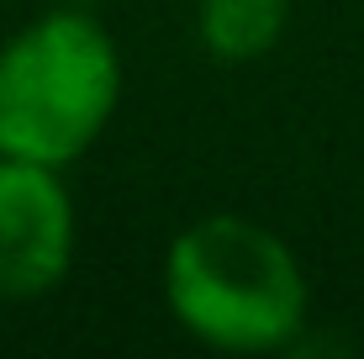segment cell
Masks as SVG:
<instances>
[{
  "label": "cell",
  "mask_w": 364,
  "mask_h": 359,
  "mask_svg": "<svg viewBox=\"0 0 364 359\" xmlns=\"http://www.w3.org/2000/svg\"><path fill=\"white\" fill-rule=\"evenodd\" d=\"M164 301L196 343L222 354H269L306 323V275L291 243L264 222L217 212L174 232Z\"/></svg>",
  "instance_id": "obj_1"
},
{
  "label": "cell",
  "mask_w": 364,
  "mask_h": 359,
  "mask_svg": "<svg viewBox=\"0 0 364 359\" xmlns=\"http://www.w3.org/2000/svg\"><path fill=\"white\" fill-rule=\"evenodd\" d=\"M122 101V53L80 6L48 11L0 43V154L64 169Z\"/></svg>",
  "instance_id": "obj_2"
},
{
  "label": "cell",
  "mask_w": 364,
  "mask_h": 359,
  "mask_svg": "<svg viewBox=\"0 0 364 359\" xmlns=\"http://www.w3.org/2000/svg\"><path fill=\"white\" fill-rule=\"evenodd\" d=\"M80 222L74 195L53 164L0 154V296H48L74 264Z\"/></svg>",
  "instance_id": "obj_3"
},
{
  "label": "cell",
  "mask_w": 364,
  "mask_h": 359,
  "mask_svg": "<svg viewBox=\"0 0 364 359\" xmlns=\"http://www.w3.org/2000/svg\"><path fill=\"white\" fill-rule=\"evenodd\" d=\"M291 21V0H200L196 32L211 58L222 64H254L280 43Z\"/></svg>",
  "instance_id": "obj_4"
},
{
  "label": "cell",
  "mask_w": 364,
  "mask_h": 359,
  "mask_svg": "<svg viewBox=\"0 0 364 359\" xmlns=\"http://www.w3.org/2000/svg\"><path fill=\"white\" fill-rule=\"evenodd\" d=\"M74 6H85V0H74Z\"/></svg>",
  "instance_id": "obj_5"
}]
</instances>
